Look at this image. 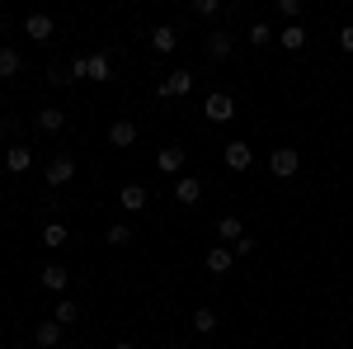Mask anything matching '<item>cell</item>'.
Segmentation results:
<instances>
[{"instance_id":"cell-27","label":"cell","mask_w":353,"mask_h":349,"mask_svg":"<svg viewBox=\"0 0 353 349\" xmlns=\"http://www.w3.org/2000/svg\"><path fill=\"white\" fill-rule=\"evenodd\" d=\"M217 10H221L217 0H193V5H189V15H193V19H212Z\"/></svg>"},{"instance_id":"cell-25","label":"cell","mask_w":353,"mask_h":349,"mask_svg":"<svg viewBox=\"0 0 353 349\" xmlns=\"http://www.w3.org/2000/svg\"><path fill=\"white\" fill-rule=\"evenodd\" d=\"M245 43H254V48H269V43H273V28L264 24V19H254V24H250V33H245Z\"/></svg>"},{"instance_id":"cell-5","label":"cell","mask_w":353,"mask_h":349,"mask_svg":"<svg viewBox=\"0 0 353 349\" xmlns=\"http://www.w3.org/2000/svg\"><path fill=\"white\" fill-rule=\"evenodd\" d=\"M189 90H193V71H174V76L161 81V100H179V95H189Z\"/></svg>"},{"instance_id":"cell-21","label":"cell","mask_w":353,"mask_h":349,"mask_svg":"<svg viewBox=\"0 0 353 349\" xmlns=\"http://www.w3.org/2000/svg\"><path fill=\"white\" fill-rule=\"evenodd\" d=\"M52 321H57V326H71V321H81V302H66V297H61V302L52 307Z\"/></svg>"},{"instance_id":"cell-26","label":"cell","mask_w":353,"mask_h":349,"mask_svg":"<svg viewBox=\"0 0 353 349\" xmlns=\"http://www.w3.org/2000/svg\"><path fill=\"white\" fill-rule=\"evenodd\" d=\"M104 241H109V245H128V241H132V227H128V222H113L109 232H104Z\"/></svg>"},{"instance_id":"cell-7","label":"cell","mask_w":353,"mask_h":349,"mask_svg":"<svg viewBox=\"0 0 353 349\" xmlns=\"http://www.w3.org/2000/svg\"><path fill=\"white\" fill-rule=\"evenodd\" d=\"M24 33L33 38V43H52V15H28Z\"/></svg>"},{"instance_id":"cell-18","label":"cell","mask_w":353,"mask_h":349,"mask_svg":"<svg viewBox=\"0 0 353 349\" xmlns=\"http://www.w3.org/2000/svg\"><path fill=\"white\" fill-rule=\"evenodd\" d=\"M151 48H156V53H174V48H179V33H174L170 24H161L156 33H151Z\"/></svg>"},{"instance_id":"cell-14","label":"cell","mask_w":353,"mask_h":349,"mask_svg":"<svg viewBox=\"0 0 353 349\" xmlns=\"http://www.w3.org/2000/svg\"><path fill=\"white\" fill-rule=\"evenodd\" d=\"M156 170H161V175H179V170H184V151H179V147H165L161 156H156Z\"/></svg>"},{"instance_id":"cell-4","label":"cell","mask_w":353,"mask_h":349,"mask_svg":"<svg viewBox=\"0 0 353 349\" xmlns=\"http://www.w3.org/2000/svg\"><path fill=\"white\" fill-rule=\"evenodd\" d=\"M76 180V161L71 156H52L48 161V189H61V185H71Z\"/></svg>"},{"instance_id":"cell-29","label":"cell","mask_w":353,"mask_h":349,"mask_svg":"<svg viewBox=\"0 0 353 349\" xmlns=\"http://www.w3.org/2000/svg\"><path fill=\"white\" fill-rule=\"evenodd\" d=\"M231 255H236V260H250V255H254V236H241V241L231 245Z\"/></svg>"},{"instance_id":"cell-10","label":"cell","mask_w":353,"mask_h":349,"mask_svg":"<svg viewBox=\"0 0 353 349\" xmlns=\"http://www.w3.org/2000/svg\"><path fill=\"white\" fill-rule=\"evenodd\" d=\"M203 265H208V274H226V269L236 265V255H231V245H212L203 255Z\"/></svg>"},{"instance_id":"cell-1","label":"cell","mask_w":353,"mask_h":349,"mask_svg":"<svg viewBox=\"0 0 353 349\" xmlns=\"http://www.w3.org/2000/svg\"><path fill=\"white\" fill-rule=\"evenodd\" d=\"M203 53L212 57V62H226V57L236 53V33H226V28H212V33L203 38Z\"/></svg>"},{"instance_id":"cell-17","label":"cell","mask_w":353,"mask_h":349,"mask_svg":"<svg viewBox=\"0 0 353 349\" xmlns=\"http://www.w3.org/2000/svg\"><path fill=\"white\" fill-rule=\"evenodd\" d=\"M109 142H113V147H132V142H137V123L118 118V123L109 128Z\"/></svg>"},{"instance_id":"cell-12","label":"cell","mask_w":353,"mask_h":349,"mask_svg":"<svg viewBox=\"0 0 353 349\" xmlns=\"http://www.w3.org/2000/svg\"><path fill=\"white\" fill-rule=\"evenodd\" d=\"M118 203H123V213H141V208H146V189L141 185L118 189Z\"/></svg>"},{"instance_id":"cell-9","label":"cell","mask_w":353,"mask_h":349,"mask_svg":"<svg viewBox=\"0 0 353 349\" xmlns=\"http://www.w3.org/2000/svg\"><path fill=\"white\" fill-rule=\"evenodd\" d=\"M28 165H33V151H28V147H19V142L5 147V170H10V175H24Z\"/></svg>"},{"instance_id":"cell-23","label":"cell","mask_w":353,"mask_h":349,"mask_svg":"<svg viewBox=\"0 0 353 349\" xmlns=\"http://www.w3.org/2000/svg\"><path fill=\"white\" fill-rule=\"evenodd\" d=\"M66 241H71V232H66L61 222H48V227H43V245H48V250H57V245H66Z\"/></svg>"},{"instance_id":"cell-11","label":"cell","mask_w":353,"mask_h":349,"mask_svg":"<svg viewBox=\"0 0 353 349\" xmlns=\"http://www.w3.org/2000/svg\"><path fill=\"white\" fill-rule=\"evenodd\" d=\"M61 330H66V326L43 321L38 330H33V345H38V349H57V345H61Z\"/></svg>"},{"instance_id":"cell-31","label":"cell","mask_w":353,"mask_h":349,"mask_svg":"<svg viewBox=\"0 0 353 349\" xmlns=\"http://www.w3.org/2000/svg\"><path fill=\"white\" fill-rule=\"evenodd\" d=\"M339 48H344V53H353V24L339 28Z\"/></svg>"},{"instance_id":"cell-8","label":"cell","mask_w":353,"mask_h":349,"mask_svg":"<svg viewBox=\"0 0 353 349\" xmlns=\"http://www.w3.org/2000/svg\"><path fill=\"white\" fill-rule=\"evenodd\" d=\"M221 161L231 165V170H250V161H254V151H250L245 142H226V151H221Z\"/></svg>"},{"instance_id":"cell-33","label":"cell","mask_w":353,"mask_h":349,"mask_svg":"<svg viewBox=\"0 0 353 349\" xmlns=\"http://www.w3.org/2000/svg\"><path fill=\"white\" fill-rule=\"evenodd\" d=\"M113 349H137V345H132V340H118V345H113Z\"/></svg>"},{"instance_id":"cell-2","label":"cell","mask_w":353,"mask_h":349,"mask_svg":"<svg viewBox=\"0 0 353 349\" xmlns=\"http://www.w3.org/2000/svg\"><path fill=\"white\" fill-rule=\"evenodd\" d=\"M269 170H273V180H292V175L301 170V156L292 151V147H278V151L269 156Z\"/></svg>"},{"instance_id":"cell-20","label":"cell","mask_w":353,"mask_h":349,"mask_svg":"<svg viewBox=\"0 0 353 349\" xmlns=\"http://www.w3.org/2000/svg\"><path fill=\"white\" fill-rule=\"evenodd\" d=\"M33 123H38L43 133H61V128H66V113H61V109H43Z\"/></svg>"},{"instance_id":"cell-19","label":"cell","mask_w":353,"mask_h":349,"mask_svg":"<svg viewBox=\"0 0 353 349\" xmlns=\"http://www.w3.org/2000/svg\"><path fill=\"white\" fill-rule=\"evenodd\" d=\"M278 43H283L288 53H301V48H306V28H301V24H288L283 33H278Z\"/></svg>"},{"instance_id":"cell-32","label":"cell","mask_w":353,"mask_h":349,"mask_svg":"<svg viewBox=\"0 0 353 349\" xmlns=\"http://www.w3.org/2000/svg\"><path fill=\"white\" fill-rule=\"evenodd\" d=\"M10 133H19V118H0V137H10Z\"/></svg>"},{"instance_id":"cell-30","label":"cell","mask_w":353,"mask_h":349,"mask_svg":"<svg viewBox=\"0 0 353 349\" xmlns=\"http://www.w3.org/2000/svg\"><path fill=\"white\" fill-rule=\"evenodd\" d=\"M278 15H283V19H292V24H297V15H301V0H278Z\"/></svg>"},{"instance_id":"cell-3","label":"cell","mask_w":353,"mask_h":349,"mask_svg":"<svg viewBox=\"0 0 353 349\" xmlns=\"http://www.w3.org/2000/svg\"><path fill=\"white\" fill-rule=\"evenodd\" d=\"M203 113H208L212 123H231V118H236V100L217 90V95H208V104H203Z\"/></svg>"},{"instance_id":"cell-28","label":"cell","mask_w":353,"mask_h":349,"mask_svg":"<svg viewBox=\"0 0 353 349\" xmlns=\"http://www.w3.org/2000/svg\"><path fill=\"white\" fill-rule=\"evenodd\" d=\"M48 81H52V85H71V66L52 62V66H48Z\"/></svg>"},{"instance_id":"cell-13","label":"cell","mask_w":353,"mask_h":349,"mask_svg":"<svg viewBox=\"0 0 353 349\" xmlns=\"http://www.w3.org/2000/svg\"><path fill=\"white\" fill-rule=\"evenodd\" d=\"M38 279H43V288H48V293H66V283H71V274H66L61 265H48Z\"/></svg>"},{"instance_id":"cell-16","label":"cell","mask_w":353,"mask_h":349,"mask_svg":"<svg viewBox=\"0 0 353 349\" xmlns=\"http://www.w3.org/2000/svg\"><path fill=\"white\" fill-rule=\"evenodd\" d=\"M241 236H245L241 217H221V222H217V241H221V245H236Z\"/></svg>"},{"instance_id":"cell-34","label":"cell","mask_w":353,"mask_h":349,"mask_svg":"<svg viewBox=\"0 0 353 349\" xmlns=\"http://www.w3.org/2000/svg\"><path fill=\"white\" fill-rule=\"evenodd\" d=\"M0 349H5V345H0Z\"/></svg>"},{"instance_id":"cell-15","label":"cell","mask_w":353,"mask_h":349,"mask_svg":"<svg viewBox=\"0 0 353 349\" xmlns=\"http://www.w3.org/2000/svg\"><path fill=\"white\" fill-rule=\"evenodd\" d=\"M24 71V57L14 53V48H0V81H14Z\"/></svg>"},{"instance_id":"cell-22","label":"cell","mask_w":353,"mask_h":349,"mask_svg":"<svg viewBox=\"0 0 353 349\" xmlns=\"http://www.w3.org/2000/svg\"><path fill=\"white\" fill-rule=\"evenodd\" d=\"M85 76H90V81H109V57L104 53L85 57Z\"/></svg>"},{"instance_id":"cell-24","label":"cell","mask_w":353,"mask_h":349,"mask_svg":"<svg viewBox=\"0 0 353 349\" xmlns=\"http://www.w3.org/2000/svg\"><path fill=\"white\" fill-rule=\"evenodd\" d=\"M193 330H198V335H212V330H217V312H212V307H198V312H193Z\"/></svg>"},{"instance_id":"cell-6","label":"cell","mask_w":353,"mask_h":349,"mask_svg":"<svg viewBox=\"0 0 353 349\" xmlns=\"http://www.w3.org/2000/svg\"><path fill=\"white\" fill-rule=\"evenodd\" d=\"M174 198H179L184 208H193V203L203 198V180H193V175H179V180H174Z\"/></svg>"}]
</instances>
